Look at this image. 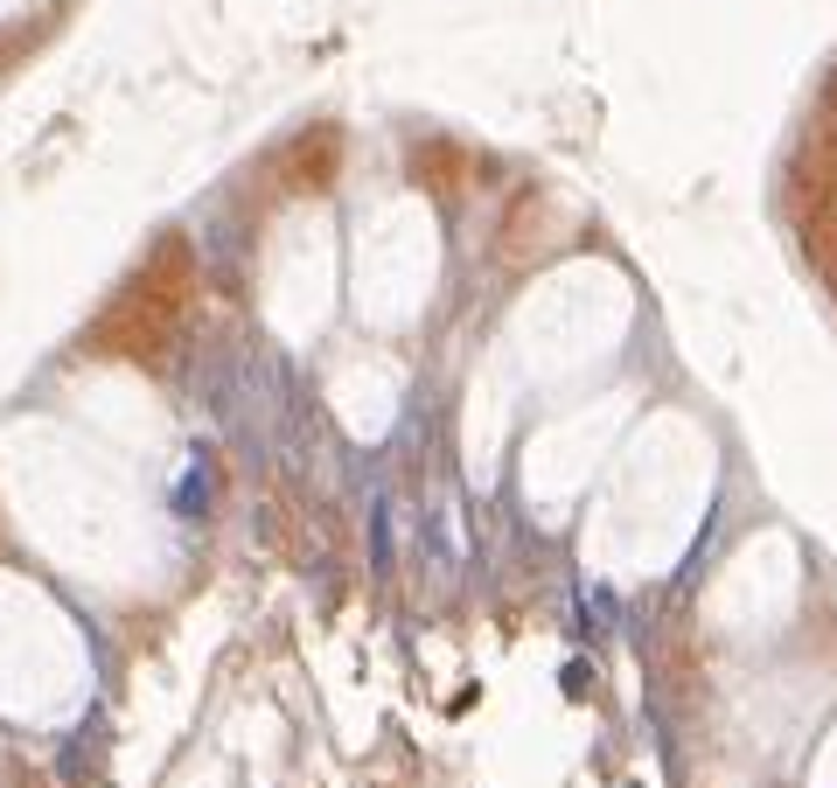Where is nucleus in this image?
Masks as SVG:
<instances>
[{
	"label": "nucleus",
	"instance_id": "1",
	"mask_svg": "<svg viewBox=\"0 0 837 788\" xmlns=\"http://www.w3.org/2000/svg\"><path fill=\"white\" fill-rule=\"evenodd\" d=\"M98 740H105V719H85V726H77L70 740H63V753H57V775H63L70 788H85V781H91V760H98Z\"/></svg>",
	"mask_w": 837,
	"mask_h": 788
},
{
	"label": "nucleus",
	"instance_id": "2",
	"mask_svg": "<svg viewBox=\"0 0 837 788\" xmlns=\"http://www.w3.org/2000/svg\"><path fill=\"white\" fill-rule=\"evenodd\" d=\"M175 510L181 516H203L209 510V454H203V446L189 454V475H181V489H175Z\"/></svg>",
	"mask_w": 837,
	"mask_h": 788
},
{
	"label": "nucleus",
	"instance_id": "3",
	"mask_svg": "<svg viewBox=\"0 0 837 788\" xmlns=\"http://www.w3.org/2000/svg\"><path fill=\"white\" fill-rule=\"evenodd\" d=\"M371 559H377V572H391V503L371 489Z\"/></svg>",
	"mask_w": 837,
	"mask_h": 788
},
{
	"label": "nucleus",
	"instance_id": "4",
	"mask_svg": "<svg viewBox=\"0 0 837 788\" xmlns=\"http://www.w3.org/2000/svg\"><path fill=\"white\" fill-rule=\"evenodd\" d=\"M587 684H593V670H587V663H565V691L587 698Z\"/></svg>",
	"mask_w": 837,
	"mask_h": 788
}]
</instances>
